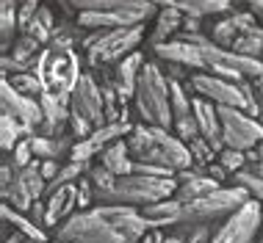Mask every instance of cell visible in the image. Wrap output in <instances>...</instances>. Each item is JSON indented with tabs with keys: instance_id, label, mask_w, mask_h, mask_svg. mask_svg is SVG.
I'll return each mask as SVG.
<instances>
[{
	"instance_id": "cell-1",
	"label": "cell",
	"mask_w": 263,
	"mask_h": 243,
	"mask_svg": "<svg viewBox=\"0 0 263 243\" xmlns=\"http://www.w3.org/2000/svg\"><path fill=\"white\" fill-rule=\"evenodd\" d=\"M177 177H147V174H127L119 177L108 191H95L97 205H150L158 199H169L177 191Z\"/></svg>"
},
{
	"instance_id": "cell-2",
	"label": "cell",
	"mask_w": 263,
	"mask_h": 243,
	"mask_svg": "<svg viewBox=\"0 0 263 243\" xmlns=\"http://www.w3.org/2000/svg\"><path fill=\"white\" fill-rule=\"evenodd\" d=\"M133 99H136V111L144 125H161V127L175 125L172 103H169V77L161 72L155 61L144 64Z\"/></svg>"
},
{
	"instance_id": "cell-3",
	"label": "cell",
	"mask_w": 263,
	"mask_h": 243,
	"mask_svg": "<svg viewBox=\"0 0 263 243\" xmlns=\"http://www.w3.org/2000/svg\"><path fill=\"white\" fill-rule=\"evenodd\" d=\"M252 194L244 188V185H222V188L211 191L194 202H186L180 210V218L177 224H211V221L227 218L238 210L244 202H250Z\"/></svg>"
},
{
	"instance_id": "cell-4",
	"label": "cell",
	"mask_w": 263,
	"mask_h": 243,
	"mask_svg": "<svg viewBox=\"0 0 263 243\" xmlns=\"http://www.w3.org/2000/svg\"><path fill=\"white\" fill-rule=\"evenodd\" d=\"M141 39H144V25H127V28H108L103 33V39L97 42L91 50H86V64L91 69L111 67L119 58H125L127 53L139 50Z\"/></svg>"
},
{
	"instance_id": "cell-5",
	"label": "cell",
	"mask_w": 263,
	"mask_h": 243,
	"mask_svg": "<svg viewBox=\"0 0 263 243\" xmlns=\"http://www.w3.org/2000/svg\"><path fill=\"white\" fill-rule=\"evenodd\" d=\"M55 238H64V240H78V243H127L125 235L111 227L108 221H103L100 216L95 213V207L86 213H72L64 224L59 227V235Z\"/></svg>"
},
{
	"instance_id": "cell-6",
	"label": "cell",
	"mask_w": 263,
	"mask_h": 243,
	"mask_svg": "<svg viewBox=\"0 0 263 243\" xmlns=\"http://www.w3.org/2000/svg\"><path fill=\"white\" fill-rule=\"evenodd\" d=\"M219 111V119H222V138L227 147L233 149H247L258 147L263 141V121L250 116L247 111L241 108H233V105H216Z\"/></svg>"
},
{
	"instance_id": "cell-7",
	"label": "cell",
	"mask_w": 263,
	"mask_h": 243,
	"mask_svg": "<svg viewBox=\"0 0 263 243\" xmlns=\"http://www.w3.org/2000/svg\"><path fill=\"white\" fill-rule=\"evenodd\" d=\"M260 227H263L260 199H250V202H244L233 216L224 218V224L213 232L211 243H255Z\"/></svg>"
},
{
	"instance_id": "cell-8",
	"label": "cell",
	"mask_w": 263,
	"mask_h": 243,
	"mask_svg": "<svg viewBox=\"0 0 263 243\" xmlns=\"http://www.w3.org/2000/svg\"><path fill=\"white\" fill-rule=\"evenodd\" d=\"M186 89L191 94H200L205 99H211L213 105H233V108L247 111V97L241 91V83H230L213 72H205V69L191 72V77L186 80Z\"/></svg>"
},
{
	"instance_id": "cell-9",
	"label": "cell",
	"mask_w": 263,
	"mask_h": 243,
	"mask_svg": "<svg viewBox=\"0 0 263 243\" xmlns=\"http://www.w3.org/2000/svg\"><path fill=\"white\" fill-rule=\"evenodd\" d=\"M0 111L11 113V116L23 125L25 135H33V133H36V127L45 121V111H42L39 99L20 94V91L14 89L6 77H3V83H0Z\"/></svg>"
},
{
	"instance_id": "cell-10",
	"label": "cell",
	"mask_w": 263,
	"mask_h": 243,
	"mask_svg": "<svg viewBox=\"0 0 263 243\" xmlns=\"http://www.w3.org/2000/svg\"><path fill=\"white\" fill-rule=\"evenodd\" d=\"M72 111L86 116L95 127L105 125V97H103V86L97 83V77L91 72H83L81 80L72 89Z\"/></svg>"
},
{
	"instance_id": "cell-11",
	"label": "cell",
	"mask_w": 263,
	"mask_h": 243,
	"mask_svg": "<svg viewBox=\"0 0 263 243\" xmlns=\"http://www.w3.org/2000/svg\"><path fill=\"white\" fill-rule=\"evenodd\" d=\"M47 216H45V230H59V221H67L78 207V183H67L50 196H45Z\"/></svg>"
},
{
	"instance_id": "cell-12",
	"label": "cell",
	"mask_w": 263,
	"mask_h": 243,
	"mask_svg": "<svg viewBox=\"0 0 263 243\" xmlns=\"http://www.w3.org/2000/svg\"><path fill=\"white\" fill-rule=\"evenodd\" d=\"M161 9L158 14H155V25H153V33L147 36V42H150V47L155 45H163V42H169L175 36L177 31L183 28V19H186V14H183L177 6L172 3V0H161Z\"/></svg>"
},
{
	"instance_id": "cell-13",
	"label": "cell",
	"mask_w": 263,
	"mask_h": 243,
	"mask_svg": "<svg viewBox=\"0 0 263 243\" xmlns=\"http://www.w3.org/2000/svg\"><path fill=\"white\" fill-rule=\"evenodd\" d=\"M153 53L158 55V58L183 64V67L194 69V72L197 69H205V58H202L200 47L189 45V42H183V39H169V42H163V45H155Z\"/></svg>"
},
{
	"instance_id": "cell-14",
	"label": "cell",
	"mask_w": 263,
	"mask_h": 243,
	"mask_svg": "<svg viewBox=\"0 0 263 243\" xmlns=\"http://www.w3.org/2000/svg\"><path fill=\"white\" fill-rule=\"evenodd\" d=\"M139 210H141V216L147 218L150 230H163V227H175L177 224L183 202H177L175 196H169V199H158V202H150V205H141Z\"/></svg>"
},
{
	"instance_id": "cell-15",
	"label": "cell",
	"mask_w": 263,
	"mask_h": 243,
	"mask_svg": "<svg viewBox=\"0 0 263 243\" xmlns=\"http://www.w3.org/2000/svg\"><path fill=\"white\" fill-rule=\"evenodd\" d=\"M97 158H100L103 166L111 169L117 177L133 174V158H130V149H127V141L125 138H119V141H114V144L103 147Z\"/></svg>"
},
{
	"instance_id": "cell-16",
	"label": "cell",
	"mask_w": 263,
	"mask_h": 243,
	"mask_svg": "<svg viewBox=\"0 0 263 243\" xmlns=\"http://www.w3.org/2000/svg\"><path fill=\"white\" fill-rule=\"evenodd\" d=\"M172 3H175L183 14L202 17V19L222 17V14H230V11H233V3H230V0H172Z\"/></svg>"
},
{
	"instance_id": "cell-17",
	"label": "cell",
	"mask_w": 263,
	"mask_h": 243,
	"mask_svg": "<svg viewBox=\"0 0 263 243\" xmlns=\"http://www.w3.org/2000/svg\"><path fill=\"white\" fill-rule=\"evenodd\" d=\"M144 55H141V50H133V53H127L125 58H119L117 64L111 67L114 77H117L119 83H125L130 91H136V83H139V75L141 69H144Z\"/></svg>"
},
{
	"instance_id": "cell-18",
	"label": "cell",
	"mask_w": 263,
	"mask_h": 243,
	"mask_svg": "<svg viewBox=\"0 0 263 243\" xmlns=\"http://www.w3.org/2000/svg\"><path fill=\"white\" fill-rule=\"evenodd\" d=\"M0 216H3L9 224L14 227V230H20V232H25V235H31L33 240H39V243H50V235H47L45 227H39L36 221H31L28 218V213H20V210H14V207L9 202H3V207H0Z\"/></svg>"
},
{
	"instance_id": "cell-19",
	"label": "cell",
	"mask_w": 263,
	"mask_h": 243,
	"mask_svg": "<svg viewBox=\"0 0 263 243\" xmlns=\"http://www.w3.org/2000/svg\"><path fill=\"white\" fill-rule=\"evenodd\" d=\"M205 33L211 36V42L216 47H224V50H230L233 47V42L238 39V25H236V17H233V11L230 14H222V17H216L213 23L205 28Z\"/></svg>"
},
{
	"instance_id": "cell-20",
	"label": "cell",
	"mask_w": 263,
	"mask_h": 243,
	"mask_svg": "<svg viewBox=\"0 0 263 243\" xmlns=\"http://www.w3.org/2000/svg\"><path fill=\"white\" fill-rule=\"evenodd\" d=\"M216 188H222V183H219V180H213V177H197V174H194L191 180H186V183L177 185L175 199L186 205V202H194V199L211 194V191H216Z\"/></svg>"
},
{
	"instance_id": "cell-21",
	"label": "cell",
	"mask_w": 263,
	"mask_h": 243,
	"mask_svg": "<svg viewBox=\"0 0 263 243\" xmlns=\"http://www.w3.org/2000/svg\"><path fill=\"white\" fill-rule=\"evenodd\" d=\"M163 149H166V155H169V166H172L175 171H183V169H189V166H194V155H191V149L189 144L183 138H177V135L169 133L166 138L161 141Z\"/></svg>"
},
{
	"instance_id": "cell-22",
	"label": "cell",
	"mask_w": 263,
	"mask_h": 243,
	"mask_svg": "<svg viewBox=\"0 0 263 243\" xmlns=\"http://www.w3.org/2000/svg\"><path fill=\"white\" fill-rule=\"evenodd\" d=\"M0 194H3V202H9L14 210H20V213H28V210H31V205L36 202V199H33V194L28 191V185L23 183L20 171H17V177H14V183L9 185V188H3Z\"/></svg>"
},
{
	"instance_id": "cell-23",
	"label": "cell",
	"mask_w": 263,
	"mask_h": 243,
	"mask_svg": "<svg viewBox=\"0 0 263 243\" xmlns=\"http://www.w3.org/2000/svg\"><path fill=\"white\" fill-rule=\"evenodd\" d=\"M20 138H25L23 125H20L11 113L0 111V149H3L6 155H11V149L20 144Z\"/></svg>"
},
{
	"instance_id": "cell-24",
	"label": "cell",
	"mask_w": 263,
	"mask_h": 243,
	"mask_svg": "<svg viewBox=\"0 0 263 243\" xmlns=\"http://www.w3.org/2000/svg\"><path fill=\"white\" fill-rule=\"evenodd\" d=\"M6 80H9L20 94L33 97V99H39L42 94H45V89H47V86L42 83V77H36V72H17V75L6 77Z\"/></svg>"
},
{
	"instance_id": "cell-25",
	"label": "cell",
	"mask_w": 263,
	"mask_h": 243,
	"mask_svg": "<svg viewBox=\"0 0 263 243\" xmlns=\"http://www.w3.org/2000/svg\"><path fill=\"white\" fill-rule=\"evenodd\" d=\"M233 53H241V55H252V58H260L263 55V25L258 31H250V33H238V39L233 42Z\"/></svg>"
},
{
	"instance_id": "cell-26",
	"label": "cell",
	"mask_w": 263,
	"mask_h": 243,
	"mask_svg": "<svg viewBox=\"0 0 263 243\" xmlns=\"http://www.w3.org/2000/svg\"><path fill=\"white\" fill-rule=\"evenodd\" d=\"M42 50H45V45H42L39 39H33L31 33H20L9 55H11L14 61H33V58L42 53Z\"/></svg>"
},
{
	"instance_id": "cell-27",
	"label": "cell",
	"mask_w": 263,
	"mask_h": 243,
	"mask_svg": "<svg viewBox=\"0 0 263 243\" xmlns=\"http://www.w3.org/2000/svg\"><path fill=\"white\" fill-rule=\"evenodd\" d=\"M169 103H172L175 119L191 113V97H189V89L183 80H169Z\"/></svg>"
},
{
	"instance_id": "cell-28",
	"label": "cell",
	"mask_w": 263,
	"mask_h": 243,
	"mask_svg": "<svg viewBox=\"0 0 263 243\" xmlns=\"http://www.w3.org/2000/svg\"><path fill=\"white\" fill-rule=\"evenodd\" d=\"M230 177H233V185H244V188L252 194V199H260L263 202V177L260 174H255L252 169H241Z\"/></svg>"
},
{
	"instance_id": "cell-29",
	"label": "cell",
	"mask_w": 263,
	"mask_h": 243,
	"mask_svg": "<svg viewBox=\"0 0 263 243\" xmlns=\"http://www.w3.org/2000/svg\"><path fill=\"white\" fill-rule=\"evenodd\" d=\"M189 149H191V155H194V163H213L216 160V149L211 147V141L205 138V135H197V138H191L189 141Z\"/></svg>"
},
{
	"instance_id": "cell-30",
	"label": "cell",
	"mask_w": 263,
	"mask_h": 243,
	"mask_svg": "<svg viewBox=\"0 0 263 243\" xmlns=\"http://www.w3.org/2000/svg\"><path fill=\"white\" fill-rule=\"evenodd\" d=\"M216 160L222 163V166L230 171V174H236V171L247 169V152H241V149H233V147H224L222 152L216 155Z\"/></svg>"
},
{
	"instance_id": "cell-31",
	"label": "cell",
	"mask_w": 263,
	"mask_h": 243,
	"mask_svg": "<svg viewBox=\"0 0 263 243\" xmlns=\"http://www.w3.org/2000/svg\"><path fill=\"white\" fill-rule=\"evenodd\" d=\"M36 155H33V144H31V135H25V138H20V144L11 149V155H9V160L14 163V169H25L28 163H31Z\"/></svg>"
},
{
	"instance_id": "cell-32",
	"label": "cell",
	"mask_w": 263,
	"mask_h": 243,
	"mask_svg": "<svg viewBox=\"0 0 263 243\" xmlns=\"http://www.w3.org/2000/svg\"><path fill=\"white\" fill-rule=\"evenodd\" d=\"M86 177L91 180V185H95V191H108V188H114V183L119 180V177L114 174L111 169H105L103 163H97V166H91Z\"/></svg>"
},
{
	"instance_id": "cell-33",
	"label": "cell",
	"mask_w": 263,
	"mask_h": 243,
	"mask_svg": "<svg viewBox=\"0 0 263 243\" xmlns=\"http://www.w3.org/2000/svg\"><path fill=\"white\" fill-rule=\"evenodd\" d=\"M175 133H177V138H183L189 144L191 138H197V135H202L200 130V121H197L194 113H189V116H180V119H175Z\"/></svg>"
},
{
	"instance_id": "cell-34",
	"label": "cell",
	"mask_w": 263,
	"mask_h": 243,
	"mask_svg": "<svg viewBox=\"0 0 263 243\" xmlns=\"http://www.w3.org/2000/svg\"><path fill=\"white\" fill-rule=\"evenodd\" d=\"M153 61L158 64V69L169 77V80H183V83H186L189 77H191V72H194V69L183 67V64H177V61H166V58H158V55H155Z\"/></svg>"
},
{
	"instance_id": "cell-35",
	"label": "cell",
	"mask_w": 263,
	"mask_h": 243,
	"mask_svg": "<svg viewBox=\"0 0 263 243\" xmlns=\"http://www.w3.org/2000/svg\"><path fill=\"white\" fill-rule=\"evenodd\" d=\"M97 147L91 144V138H78L69 152V160H81V163H91V158H97Z\"/></svg>"
},
{
	"instance_id": "cell-36",
	"label": "cell",
	"mask_w": 263,
	"mask_h": 243,
	"mask_svg": "<svg viewBox=\"0 0 263 243\" xmlns=\"http://www.w3.org/2000/svg\"><path fill=\"white\" fill-rule=\"evenodd\" d=\"M95 130H97V127L91 125L86 116H81V113H75V111L69 113V133H72L75 138H89Z\"/></svg>"
},
{
	"instance_id": "cell-37",
	"label": "cell",
	"mask_w": 263,
	"mask_h": 243,
	"mask_svg": "<svg viewBox=\"0 0 263 243\" xmlns=\"http://www.w3.org/2000/svg\"><path fill=\"white\" fill-rule=\"evenodd\" d=\"M39 0H23L20 3V9H17V19H20V33H25V28L31 25V19L36 17V11H39Z\"/></svg>"
},
{
	"instance_id": "cell-38",
	"label": "cell",
	"mask_w": 263,
	"mask_h": 243,
	"mask_svg": "<svg viewBox=\"0 0 263 243\" xmlns=\"http://www.w3.org/2000/svg\"><path fill=\"white\" fill-rule=\"evenodd\" d=\"M133 171L147 177H175V171L169 166H158V163H144V160H133Z\"/></svg>"
},
{
	"instance_id": "cell-39",
	"label": "cell",
	"mask_w": 263,
	"mask_h": 243,
	"mask_svg": "<svg viewBox=\"0 0 263 243\" xmlns=\"http://www.w3.org/2000/svg\"><path fill=\"white\" fill-rule=\"evenodd\" d=\"M91 202H95V185H91V180L83 174L81 183H78V207H81V210H86Z\"/></svg>"
},
{
	"instance_id": "cell-40",
	"label": "cell",
	"mask_w": 263,
	"mask_h": 243,
	"mask_svg": "<svg viewBox=\"0 0 263 243\" xmlns=\"http://www.w3.org/2000/svg\"><path fill=\"white\" fill-rule=\"evenodd\" d=\"M39 171H42V177H45V180L50 183L53 177H59V171H61V166H59V158H47V160H42Z\"/></svg>"
},
{
	"instance_id": "cell-41",
	"label": "cell",
	"mask_w": 263,
	"mask_h": 243,
	"mask_svg": "<svg viewBox=\"0 0 263 243\" xmlns=\"http://www.w3.org/2000/svg\"><path fill=\"white\" fill-rule=\"evenodd\" d=\"M45 216H47V205L42 202V199H36V202L31 205V210H28V218L36 221L39 227H45Z\"/></svg>"
},
{
	"instance_id": "cell-42",
	"label": "cell",
	"mask_w": 263,
	"mask_h": 243,
	"mask_svg": "<svg viewBox=\"0 0 263 243\" xmlns=\"http://www.w3.org/2000/svg\"><path fill=\"white\" fill-rule=\"evenodd\" d=\"M208 177H213V180H219V183H224L227 177H230V171H227L219 160H213V163H208Z\"/></svg>"
},
{
	"instance_id": "cell-43",
	"label": "cell",
	"mask_w": 263,
	"mask_h": 243,
	"mask_svg": "<svg viewBox=\"0 0 263 243\" xmlns=\"http://www.w3.org/2000/svg\"><path fill=\"white\" fill-rule=\"evenodd\" d=\"M250 163H263V141L258 147L247 149V166H250Z\"/></svg>"
},
{
	"instance_id": "cell-44",
	"label": "cell",
	"mask_w": 263,
	"mask_h": 243,
	"mask_svg": "<svg viewBox=\"0 0 263 243\" xmlns=\"http://www.w3.org/2000/svg\"><path fill=\"white\" fill-rule=\"evenodd\" d=\"M3 243H39V240H33L31 235H25V232H20V230H14L9 238H6Z\"/></svg>"
},
{
	"instance_id": "cell-45",
	"label": "cell",
	"mask_w": 263,
	"mask_h": 243,
	"mask_svg": "<svg viewBox=\"0 0 263 243\" xmlns=\"http://www.w3.org/2000/svg\"><path fill=\"white\" fill-rule=\"evenodd\" d=\"M163 238H166V235H163L161 230H147L144 238H141L139 243H163Z\"/></svg>"
},
{
	"instance_id": "cell-46",
	"label": "cell",
	"mask_w": 263,
	"mask_h": 243,
	"mask_svg": "<svg viewBox=\"0 0 263 243\" xmlns=\"http://www.w3.org/2000/svg\"><path fill=\"white\" fill-rule=\"evenodd\" d=\"M50 243H78V240H64V238H55V240H50Z\"/></svg>"
},
{
	"instance_id": "cell-47",
	"label": "cell",
	"mask_w": 263,
	"mask_h": 243,
	"mask_svg": "<svg viewBox=\"0 0 263 243\" xmlns=\"http://www.w3.org/2000/svg\"><path fill=\"white\" fill-rule=\"evenodd\" d=\"M258 243H263V227H260V240H258Z\"/></svg>"
}]
</instances>
